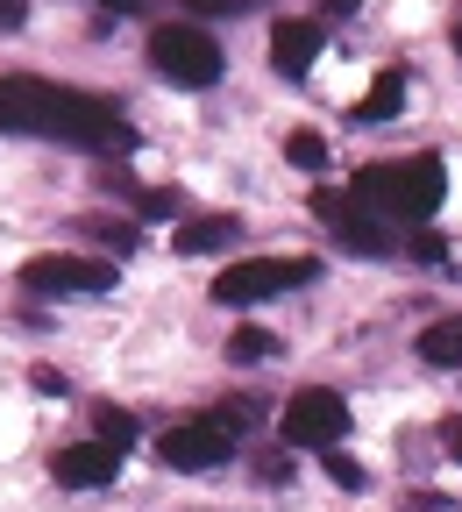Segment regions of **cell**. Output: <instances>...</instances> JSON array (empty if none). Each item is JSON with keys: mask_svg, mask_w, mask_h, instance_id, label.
Here are the masks:
<instances>
[{"mask_svg": "<svg viewBox=\"0 0 462 512\" xmlns=\"http://www.w3.org/2000/svg\"><path fill=\"white\" fill-rule=\"evenodd\" d=\"M242 434H249V399H221V406H207V413L164 427V434H157V463L178 470V477H207V470H221V463L235 456Z\"/></svg>", "mask_w": 462, "mask_h": 512, "instance_id": "obj_3", "label": "cell"}, {"mask_svg": "<svg viewBox=\"0 0 462 512\" xmlns=\"http://www.w3.org/2000/svg\"><path fill=\"white\" fill-rule=\"evenodd\" d=\"M22 292H36V299H93V292H114V264L43 249V256L22 264Z\"/></svg>", "mask_w": 462, "mask_h": 512, "instance_id": "obj_6", "label": "cell"}, {"mask_svg": "<svg viewBox=\"0 0 462 512\" xmlns=\"http://www.w3.org/2000/svg\"><path fill=\"white\" fill-rule=\"evenodd\" d=\"M50 477L64 491H100V484L121 477V448H107V441H64L50 456Z\"/></svg>", "mask_w": 462, "mask_h": 512, "instance_id": "obj_9", "label": "cell"}, {"mask_svg": "<svg viewBox=\"0 0 462 512\" xmlns=\"http://www.w3.org/2000/svg\"><path fill=\"white\" fill-rule=\"evenodd\" d=\"M413 349H420V363H434V370H462V313H448V320H427Z\"/></svg>", "mask_w": 462, "mask_h": 512, "instance_id": "obj_13", "label": "cell"}, {"mask_svg": "<svg viewBox=\"0 0 462 512\" xmlns=\"http://www.w3.org/2000/svg\"><path fill=\"white\" fill-rule=\"evenodd\" d=\"M278 427H285L292 448H335V441L349 434V399H342V392H327V384H306V392L285 399Z\"/></svg>", "mask_w": 462, "mask_h": 512, "instance_id": "obj_7", "label": "cell"}, {"mask_svg": "<svg viewBox=\"0 0 462 512\" xmlns=\"http://www.w3.org/2000/svg\"><path fill=\"white\" fill-rule=\"evenodd\" d=\"M143 57H150V72L164 79V86H178V93H207L214 79H221V43L207 36V29H192V22H164V29H150V43H143Z\"/></svg>", "mask_w": 462, "mask_h": 512, "instance_id": "obj_4", "label": "cell"}, {"mask_svg": "<svg viewBox=\"0 0 462 512\" xmlns=\"http://www.w3.org/2000/svg\"><path fill=\"white\" fill-rule=\"evenodd\" d=\"M79 228H86V235H100V242H107V249H121V256L136 249V235H143L136 221H107V214H93V221H79Z\"/></svg>", "mask_w": 462, "mask_h": 512, "instance_id": "obj_16", "label": "cell"}, {"mask_svg": "<svg viewBox=\"0 0 462 512\" xmlns=\"http://www.w3.org/2000/svg\"><path fill=\"white\" fill-rule=\"evenodd\" d=\"M29 384H36L43 399H64V392H72V384H64V370H50V363H36V370H29Z\"/></svg>", "mask_w": 462, "mask_h": 512, "instance_id": "obj_20", "label": "cell"}, {"mask_svg": "<svg viewBox=\"0 0 462 512\" xmlns=\"http://www.w3.org/2000/svg\"><path fill=\"white\" fill-rule=\"evenodd\" d=\"M0 128L8 136L64 143V150H93V157H114V150L136 143L121 100L57 86V79H36V72H0Z\"/></svg>", "mask_w": 462, "mask_h": 512, "instance_id": "obj_1", "label": "cell"}, {"mask_svg": "<svg viewBox=\"0 0 462 512\" xmlns=\"http://www.w3.org/2000/svg\"><path fill=\"white\" fill-rule=\"evenodd\" d=\"M448 43H455V57H462V22H455V29H448Z\"/></svg>", "mask_w": 462, "mask_h": 512, "instance_id": "obj_26", "label": "cell"}, {"mask_svg": "<svg viewBox=\"0 0 462 512\" xmlns=\"http://www.w3.org/2000/svg\"><path fill=\"white\" fill-rule=\"evenodd\" d=\"M441 448H448V456L462 463V413H455V420H441Z\"/></svg>", "mask_w": 462, "mask_h": 512, "instance_id": "obj_22", "label": "cell"}, {"mask_svg": "<svg viewBox=\"0 0 462 512\" xmlns=\"http://www.w3.org/2000/svg\"><path fill=\"white\" fill-rule=\"evenodd\" d=\"M100 8H114V15H143L150 0H100Z\"/></svg>", "mask_w": 462, "mask_h": 512, "instance_id": "obj_24", "label": "cell"}, {"mask_svg": "<svg viewBox=\"0 0 462 512\" xmlns=\"http://www.w3.org/2000/svg\"><path fill=\"white\" fill-rule=\"evenodd\" d=\"M399 107H406V72H399V64H384V72L370 79V93L349 107V121H356V128H377V121H391Z\"/></svg>", "mask_w": 462, "mask_h": 512, "instance_id": "obj_11", "label": "cell"}, {"mask_svg": "<svg viewBox=\"0 0 462 512\" xmlns=\"http://www.w3.org/2000/svg\"><path fill=\"white\" fill-rule=\"evenodd\" d=\"M349 192H356L363 207L391 214V221H427V214L448 200V164H441L434 150H420V157H384V164H363Z\"/></svg>", "mask_w": 462, "mask_h": 512, "instance_id": "obj_2", "label": "cell"}, {"mask_svg": "<svg viewBox=\"0 0 462 512\" xmlns=\"http://www.w3.org/2000/svg\"><path fill=\"white\" fill-rule=\"evenodd\" d=\"M100 441L128 456V441H136V413H121V406H100Z\"/></svg>", "mask_w": 462, "mask_h": 512, "instance_id": "obj_17", "label": "cell"}, {"mask_svg": "<svg viewBox=\"0 0 462 512\" xmlns=\"http://www.w3.org/2000/svg\"><path fill=\"white\" fill-rule=\"evenodd\" d=\"M327 477H335L342 491H363V484H370V477H363V463H356V456H342V448H327Z\"/></svg>", "mask_w": 462, "mask_h": 512, "instance_id": "obj_19", "label": "cell"}, {"mask_svg": "<svg viewBox=\"0 0 462 512\" xmlns=\"http://www.w3.org/2000/svg\"><path fill=\"white\" fill-rule=\"evenodd\" d=\"M285 157H292L299 171H327V143L313 136V128H292V136H285Z\"/></svg>", "mask_w": 462, "mask_h": 512, "instance_id": "obj_15", "label": "cell"}, {"mask_svg": "<svg viewBox=\"0 0 462 512\" xmlns=\"http://www.w3.org/2000/svg\"><path fill=\"white\" fill-rule=\"evenodd\" d=\"M356 8H363V0H327V15H335V22H342V15H356Z\"/></svg>", "mask_w": 462, "mask_h": 512, "instance_id": "obj_25", "label": "cell"}, {"mask_svg": "<svg viewBox=\"0 0 462 512\" xmlns=\"http://www.w3.org/2000/svg\"><path fill=\"white\" fill-rule=\"evenodd\" d=\"M313 214L335 228V242H342V249H356V256H391V249H399V242L384 235V221H370V207L356 200V192L320 185V192H313Z\"/></svg>", "mask_w": 462, "mask_h": 512, "instance_id": "obj_8", "label": "cell"}, {"mask_svg": "<svg viewBox=\"0 0 462 512\" xmlns=\"http://www.w3.org/2000/svg\"><path fill=\"white\" fill-rule=\"evenodd\" d=\"M29 22V0H0V29H22Z\"/></svg>", "mask_w": 462, "mask_h": 512, "instance_id": "obj_23", "label": "cell"}, {"mask_svg": "<svg viewBox=\"0 0 462 512\" xmlns=\"http://www.w3.org/2000/svg\"><path fill=\"white\" fill-rule=\"evenodd\" d=\"M128 207H136V214H178V192L171 185H136V192H128Z\"/></svg>", "mask_w": 462, "mask_h": 512, "instance_id": "obj_18", "label": "cell"}, {"mask_svg": "<svg viewBox=\"0 0 462 512\" xmlns=\"http://www.w3.org/2000/svg\"><path fill=\"white\" fill-rule=\"evenodd\" d=\"M299 285H320V256H242L214 278L221 306H263V299H285Z\"/></svg>", "mask_w": 462, "mask_h": 512, "instance_id": "obj_5", "label": "cell"}, {"mask_svg": "<svg viewBox=\"0 0 462 512\" xmlns=\"http://www.w3.org/2000/svg\"><path fill=\"white\" fill-rule=\"evenodd\" d=\"M242 235V214H200V221H185L171 242H178V256H207V249H228Z\"/></svg>", "mask_w": 462, "mask_h": 512, "instance_id": "obj_12", "label": "cell"}, {"mask_svg": "<svg viewBox=\"0 0 462 512\" xmlns=\"http://www.w3.org/2000/svg\"><path fill=\"white\" fill-rule=\"evenodd\" d=\"M221 356H228V363H271V356H278V335H271V328H235V335L221 342Z\"/></svg>", "mask_w": 462, "mask_h": 512, "instance_id": "obj_14", "label": "cell"}, {"mask_svg": "<svg viewBox=\"0 0 462 512\" xmlns=\"http://www.w3.org/2000/svg\"><path fill=\"white\" fill-rule=\"evenodd\" d=\"M192 15H242V0H185Z\"/></svg>", "mask_w": 462, "mask_h": 512, "instance_id": "obj_21", "label": "cell"}, {"mask_svg": "<svg viewBox=\"0 0 462 512\" xmlns=\"http://www.w3.org/2000/svg\"><path fill=\"white\" fill-rule=\"evenodd\" d=\"M313 57H320V22H306V15L271 22V72L278 79H306Z\"/></svg>", "mask_w": 462, "mask_h": 512, "instance_id": "obj_10", "label": "cell"}]
</instances>
